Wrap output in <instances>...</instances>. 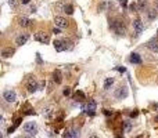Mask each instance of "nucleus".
Returning <instances> with one entry per match:
<instances>
[{
    "label": "nucleus",
    "instance_id": "6e6552de",
    "mask_svg": "<svg viewBox=\"0 0 158 138\" xmlns=\"http://www.w3.org/2000/svg\"><path fill=\"white\" fill-rule=\"evenodd\" d=\"M128 94H129L128 89H126L125 86H121V87L117 89V91H115V98H118V99H124V98L128 97Z\"/></svg>",
    "mask_w": 158,
    "mask_h": 138
},
{
    "label": "nucleus",
    "instance_id": "7ed1b4c3",
    "mask_svg": "<svg viewBox=\"0 0 158 138\" xmlns=\"http://www.w3.org/2000/svg\"><path fill=\"white\" fill-rule=\"evenodd\" d=\"M97 108V103L94 99H89L86 103H83L82 105V110L85 112V113H88V115H94V110H96Z\"/></svg>",
    "mask_w": 158,
    "mask_h": 138
},
{
    "label": "nucleus",
    "instance_id": "a211bd4d",
    "mask_svg": "<svg viewBox=\"0 0 158 138\" xmlns=\"http://www.w3.org/2000/svg\"><path fill=\"white\" fill-rule=\"evenodd\" d=\"M53 80H54L57 84H60V83L62 82L61 72H60V70H54V73H53Z\"/></svg>",
    "mask_w": 158,
    "mask_h": 138
},
{
    "label": "nucleus",
    "instance_id": "2f4dec72",
    "mask_svg": "<svg viewBox=\"0 0 158 138\" xmlns=\"http://www.w3.org/2000/svg\"><path fill=\"white\" fill-rule=\"evenodd\" d=\"M21 3H22V4H29L31 0H21Z\"/></svg>",
    "mask_w": 158,
    "mask_h": 138
},
{
    "label": "nucleus",
    "instance_id": "f257e3e1",
    "mask_svg": "<svg viewBox=\"0 0 158 138\" xmlns=\"http://www.w3.org/2000/svg\"><path fill=\"white\" fill-rule=\"evenodd\" d=\"M110 26H111V29H112L117 34H119V36H125V33H126V28H125L124 21H121V20L112 21Z\"/></svg>",
    "mask_w": 158,
    "mask_h": 138
},
{
    "label": "nucleus",
    "instance_id": "6ab92c4d",
    "mask_svg": "<svg viewBox=\"0 0 158 138\" xmlns=\"http://www.w3.org/2000/svg\"><path fill=\"white\" fill-rule=\"evenodd\" d=\"M114 77H107L105 80H104V90H110V87L114 84Z\"/></svg>",
    "mask_w": 158,
    "mask_h": 138
},
{
    "label": "nucleus",
    "instance_id": "f8f14e48",
    "mask_svg": "<svg viewBox=\"0 0 158 138\" xmlns=\"http://www.w3.org/2000/svg\"><path fill=\"white\" fill-rule=\"evenodd\" d=\"M146 46H147L148 50H151L153 53H158V37L157 39L154 37V39H151V40H148Z\"/></svg>",
    "mask_w": 158,
    "mask_h": 138
},
{
    "label": "nucleus",
    "instance_id": "0eeeda50",
    "mask_svg": "<svg viewBox=\"0 0 158 138\" xmlns=\"http://www.w3.org/2000/svg\"><path fill=\"white\" fill-rule=\"evenodd\" d=\"M64 138H79V130L75 127H69L64 133Z\"/></svg>",
    "mask_w": 158,
    "mask_h": 138
},
{
    "label": "nucleus",
    "instance_id": "72a5a7b5",
    "mask_svg": "<svg viewBox=\"0 0 158 138\" xmlns=\"http://www.w3.org/2000/svg\"><path fill=\"white\" fill-rule=\"evenodd\" d=\"M137 116V112H132L131 113V117H136Z\"/></svg>",
    "mask_w": 158,
    "mask_h": 138
},
{
    "label": "nucleus",
    "instance_id": "f704fd0d",
    "mask_svg": "<svg viewBox=\"0 0 158 138\" xmlns=\"http://www.w3.org/2000/svg\"><path fill=\"white\" fill-rule=\"evenodd\" d=\"M89 138H98V135H96V134H93V135H90Z\"/></svg>",
    "mask_w": 158,
    "mask_h": 138
},
{
    "label": "nucleus",
    "instance_id": "4468645a",
    "mask_svg": "<svg viewBox=\"0 0 158 138\" xmlns=\"http://www.w3.org/2000/svg\"><path fill=\"white\" fill-rule=\"evenodd\" d=\"M29 39V34L28 33H24V34H20V36H17V39H15V43L18 44V46H22V44H25Z\"/></svg>",
    "mask_w": 158,
    "mask_h": 138
},
{
    "label": "nucleus",
    "instance_id": "1a4fd4ad",
    "mask_svg": "<svg viewBox=\"0 0 158 138\" xmlns=\"http://www.w3.org/2000/svg\"><path fill=\"white\" fill-rule=\"evenodd\" d=\"M27 89H28V91H29V93H35L36 90L39 89V86H38V82L35 80L34 77H29V79H28Z\"/></svg>",
    "mask_w": 158,
    "mask_h": 138
},
{
    "label": "nucleus",
    "instance_id": "cd10ccee",
    "mask_svg": "<svg viewBox=\"0 0 158 138\" xmlns=\"http://www.w3.org/2000/svg\"><path fill=\"white\" fill-rule=\"evenodd\" d=\"M115 70H118V72H121V73H124L126 69L125 68H122V66H115Z\"/></svg>",
    "mask_w": 158,
    "mask_h": 138
},
{
    "label": "nucleus",
    "instance_id": "f03ea898",
    "mask_svg": "<svg viewBox=\"0 0 158 138\" xmlns=\"http://www.w3.org/2000/svg\"><path fill=\"white\" fill-rule=\"evenodd\" d=\"M54 48L58 51V53H61V51H65V50H71L72 48V43L67 39H64V40H55L54 41Z\"/></svg>",
    "mask_w": 158,
    "mask_h": 138
},
{
    "label": "nucleus",
    "instance_id": "4c0bfd02",
    "mask_svg": "<svg viewBox=\"0 0 158 138\" xmlns=\"http://www.w3.org/2000/svg\"><path fill=\"white\" fill-rule=\"evenodd\" d=\"M22 138H31V137H27V135H25V137H22Z\"/></svg>",
    "mask_w": 158,
    "mask_h": 138
},
{
    "label": "nucleus",
    "instance_id": "bb28decb",
    "mask_svg": "<svg viewBox=\"0 0 158 138\" xmlns=\"http://www.w3.org/2000/svg\"><path fill=\"white\" fill-rule=\"evenodd\" d=\"M62 94H64L65 97L71 95V89H69V87H67V89H64V91H62Z\"/></svg>",
    "mask_w": 158,
    "mask_h": 138
},
{
    "label": "nucleus",
    "instance_id": "2eb2a0df",
    "mask_svg": "<svg viewBox=\"0 0 158 138\" xmlns=\"http://www.w3.org/2000/svg\"><path fill=\"white\" fill-rule=\"evenodd\" d=\"M53 115H54V108L53 106H46L43 109V116L46 117V119H51Z\"/></svg>",
    "mask_w": 158,
    "mask_h": 138
},
{
    "label": "nucleus",
    "instance_id": "20e7f679",
    "mask_svg": "<svg viewBox=\"0 0 158 138\" xmlns=\"http://www.w3.org/2000/svg\"><path fill=\"white\" fill-rule=\"evenodd\" d=\"M22 129H24V131H25L27 134H29V135H36V134H38V126H36L35 122H28V123H25Z\"/></svg>",
    "mask_w": 158,
    "mask_h": 138
},
{
    "label": "nucleus",
    "instance_id": "c756f323",
    "mask_svg": "<svg viewBox=\"0 0 158 138\" xmlns=\"http://www.w3.org/2000/svg\"><path fill=\"white\" fill-rule=\"evenodd\" d=\"M119 3H121V6H122V7H126V4H128V0H119Z\"/></svg>",
    "mask_w": 158,
    "mask_h": 138
},
{
    "label": "nucleus",
    "instance_id": "412c9836",
    "mask_svg": "<svg viewBox=\"0 0 158 138\" xmlns=\"http://www.w3.org/2000/svg\"><path fill=\"white\" fill-rule=\"evenodd\" d=\"M65 7H67L65 3H58V4H55V11H58V13H64V11H65Z\"/></svg>",
    "mask_w": 158,
    "mask_h": 138
},
{
    "label": "nucleus",
    "instance_id": "ddd939ff",
    "mask_svg": "<svg viewBox=\"0 0 158 138\" xmlns=\"http://www.w3.org/2000/svg\"><path fill=\"white\" fill-rule=\"evenodd\" d=\"M18 25L22 28H29L34 25V21L29 20V18H27V17H21L20 20H18Z\"/></svg>",
    "mask_w": 158,
    "mask_h": 138
},
{
    "label": "nucleus",
    "instance_id": "b1692460",
    "mask_svg": "<svg viewBox=\"0 0 158 138\" xmlns=\"http://www.w3.org/2000/svg\"><path fill=\"white\" fill-rule=\"evenodd\" d=\"M157 11H155V10H154V8H151V10H148V18H150V20H155V18H157Z\"/></svg>",
    "mask_w": 158,
    "mask_h": 138
},
{
    "label": "nucleus",
    "instance_id": "c85d7f7f",
    "mask_svg": "<svg viewBox=\"0 0 158 138\" xmlns=\"http://www.w3.org/2000/svg\"><path fill=\"white\" fill-rule=\"evenodd\" d=\"M60 29H61V28H54V29H53V33H54V34H60V33H61V32H60Z\"/></svg>",
    "mask_w": 158,
    "mask_h": 138
},
{
    "label": "nucleus",
    "instance_id": "7c9ffc66",
    "mask_svg": "<svg viewBox=\"0 0 158 138\" xmlns=\"http://www.w3.org/2000/svg\"><path fill=\"white\" fill-rule=\"evenodd\" d=\"M129 8H131L132 11H136V10H137V6H136V4H131V6H129Z\"/></svg>",
    "mask_w": 158,
    "mask_h": 138
},
{
    "label": "nucleus",
    "instance_id": "f3484780",
    "mask_svg": "<svg viewBox=\"0 0 158 138\" xmlns=\"http://www.w3.org/2000/svg\"><path fill=\"white\" fill-rule=\"evenodd\" d=\"M129 61H131L132 64H142V58H140V55H139L137 53H133V54H131Z\"/></svg>",
    "mask_w": 158,
    "mask_h": 138
},
{
    "label": "nucleus",
    "instance_id": "9d476101",
    "mask_svg": "<svg viewBox=\"0 0 158 138\" xmlns=\"http://www.w3.org/2000/svg\"><path fill=\"white\" fill-rule=\"evenodd\" d=\"M3 98L6 99L7 102H14L17 99V94H15V91H13V90H7V91L3 93Z\"/></svg>",
    "mask_w": 158,
    "mask_h": 138
},
{
    "label": "nucleus",
    "instance_id": "5701e85b",
    "mask_svg": "<svg viewBox=\"0 0 158 138\" xmlns=\"http://www.w3.org/2000/svg\"><path fill=\"white\" fill-rule=\"evenodd\" d=\"M20 3H21V0H8V6L11 7V8H17Z\"/></svg>",
    "mask_w": 158,
    "mask_h": 138
},
{
    "label": "nucleus",
    "instance_id": "a878e982",
    "mask_svg": "<svg viewBox=\"0 0 158 138\" xmlns=\"http://www.w3.org/2000/svg\"><path fill=\"white\" fill-rule=\"evenodd\" d=\"M124 130L128 133V131L132 130V123L131 122H125V126H124Z\"/></svg>",
    "mask_w": 158,
    "mask_h": 138
},
{
    "label": "nucleus",
    "instance_id": "ea45409f",
    "mask_svg": "<svg viewBox=\"0 0 158 138\" xmlns=\"http://www.w3.org/2000/svg\"><path fill=\"white\" fill-rule=\"evenodd\" d=\"M137 138H143V137H137Z\"/></svg>",
    "mask_w": 158,
    "mask_h": 138
},
{
    "label": "nucleus",
    "instance_id": "4be33fe9",
    "mask_svg": "<svg viewBox=\"0 0 158 138\" xmlns=\"http://www.w3.org/2000/svg\"><path fill=\"white\" fill-rule=\"evenodd\" d=\"M75 98H76V101H79V102H82L83 99H86V98H85V94H83L82 91H76Z\"/></svg>",
    "mask_w": 158,
    "mask_h": 138
},
{
    "label": "nucleus",
    "instance_id": "aec40b11",
    "mask_svg": "<svg viewBox=\"0 0 158 138\" xmlns=\"http://www.w3.org/2000/svg\"><path fill=\"white\" fill-rule=\"evenodd\" d=\"M137 8L140 11H144L147 8V0H139L137 1Z\"/></svg>",
    "mask_w": 158,
    "mask_h": 138
},
{
    "label": "nucleus",
    "instance_id": "9b49d317",
    "mask_svg": "<svg viewBox=\"0 0 158 138\" xmlns=\"http://www.w3.org/2000/svg\"><path fill=\"white\" fill-rule=\"evenodd\" d=\"M133 29H135V32L137 34H140L143 32V29H144V25H143V22L140 18H136V20L133 21Z\"/></svg>",
    "mask_w": 158,
    "mask_h": 138
},
{
    "label": "nucleus",
    "instance_id": "473e14b6",
    "mask_svg": "<svg viewBox=\"0 0 158 138\" xmlns=\"http://www.w3.org/2000/svg\"><path fill=\"white\" fill-rule=\"evenodd\" d=\"M35 10H36V7L32 6V7H31V10H29V13H35Z\"/></svg>",
    "mask_w": 158,
    "mask_h": 138
},
{
    "label": "nucleus",
    "instance_id": "393cba45",
    "mask_svg": "<svg viewBox=\"0 0 158 138\" xmlns=\"http://www.w3.org/2000/svg\"><path fill=\"white\" fill-rule=\"evenodd\" d=\"M64 13H67V14H69V15H71V14L74 13V7L71 6V4H67V7H65V11H64Z\"/></svg>",
    "mask_w": 158,
    "mask_h": 138
},
{
    "label": "nucleus",
    "instance_id": "58836bf2",
    "mask_svg": "<svg viewBox=\"0 0 158 138\" xmlns=\"http://www.w3.org/2000/svg\"><path fill=\"white\" fill-rule=\"evenodd\" d=\"M157 37H158V29H157Z\"/></svg>",
    "mask_w": 158,
    "mask_h": 138
},
{
    "label": "nucleus",
    "instance_id": "e433bc0d",
    "mask_svg": "<svg viewBox=\"0 0 158 138\" xmlns=\"http://www.w3.org/2000/svg\"><path fill=\"white\" fill-rule=\"evenodd\" d=\"M155 122H158V116H157V117H155Z\"/></svg>",
    "mask_w": 158,
    "mask_h": 138
},
{
    "label": "nucleus",
    "instance_id": "423d86ee",
    "mask_svg": "<svg viewBox=\"0 0 158 138\" xmlns=\"http://www.w3.org/2000/svg\"><path fill=\"white\" fill-rule=\"evenodd\" d=\"M54 22H55V26L57 28H68L69 26V21L67 18H64V17H60V15L54 17Z\"/></svg>",
    "mask_w": 158,
    "mask_h": 138
},
{
    "label": "nucleus",
    "instance_id": "c9c22d12",
    "mask_svg": "<svg viewBox=\"0 0 158 138\" xmlns=\"http://www.w3.org/2000/svg\"><path fill=\"white\" fill-rule=\"evenodd\" d=\"M154 109L158 110V103H154Z\"/></svg>",
    "mask_w": 158,
    "mask_h": 138
},
{
    "label": "nucleus",
    "instance_id": "dca6fc26",
    "mask_svg": "<svg viewBox=\"0 0 158 138\" xmlns=\"http://www.w3.org/2000/svg\"><path fill=\"white\" fill-rule=\"evenodd\" d=\"M14 53H15V50L11 47H8V48H4V50L1 51V55H3V58H10V57H13Z\"/></svg>",
    "mask_w": 158,
    "mask_h": 138
},
{
    "label": "nucleus",
    "instance_id": "39448f33",
    "mask_svg": "<svg viewBox=\"0 0 158 138\" xmlns=\"http://www.w3.org/2000/svg\"><path fill=\"white\" fill-rule=\"evenodd\" d=\"M34 39L36 41H39V43H42V44H47L50 41V36L47 33H44V32H38V33H35Z\"/></svg>",
    "mask_w": 158,
    "mask_h": 138
}]
</instances>
